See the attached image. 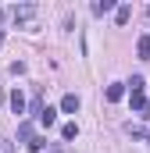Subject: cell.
Segmentation results:
<instances>
[{
    "instance_id": "cell-9",
    "label": "cell",
    "mask_w": 150,
    "mask_h": 153,
    "mask_svg": "<svg viewBox=\"0 0 150 153\" xmlns=\"http://www.w3.org/2000/svg\"><path fill=\"white\" fill-rule=\"evenodd\" d=\"M136 53H140L143 61H150V36H140V43H136Z\"/></svg>"
},
{
    "instance_id": "cell-13",
    "label": "cell",
    "mask_w": 150,
    "mask_h": 153,
    "mask_svg": "<svg viewBox=\"0 0 150 153\" xmlns=\"http://www.w3.org/2000/svg\"><path fill=\"white\" fill-rule=\"evenodd\" d=\"M39 125H46V128H50V125H57V111H54V107H46L43 117H39Z\"/></svg>"
},
{
    "instance_id": "cell-5",
    "label": "cell",
    "mask_w": 150,
    "mask_h": 153,
    "mask_svg": "<svg viewBox=\"0 0 150 153\" xmlns=\"http://www.w3.org/2000/svg\"><path fill=\"white\" fill-rule=\"evenodd\" d=\"M11 111H14V114H25V96H22V89L11 93Z\"/></svg>"
},
{
    "instance_id": "cell-3",
    "label": "cell",
    "mask_w": 150,
    "mask_h": 153,
    "mask_svg": "<svg viewBox=\"0 0 150 153\" xmlns=\"http://www.w3.org/2000/svg\"><path fill=\"white\" fill-rule=\"evenodd\" d=\"M61 139H64V143L79 139V125H75V121H64V125H61Z\"/></svg>"
},
{
    "instance_id": "cell-7",
    "label": "cell",
    "mask_w": 150,
    "mask_h": 153,
    "mask_svg": "<svg viewBox=\"0 0 150 153\" xmlns=\"http://www.w3.org/2000/svg\"><path fill=\"white\" fill-rule=\"evenodd\" d=\"M61 111H64V114H75V111H79V96H75V93H68V96L61 100Z\"/></svg>"
},
{
    "instance_id": "cell-18",
    "label": "cell",
    "mask_w": 150,
    "mask_h": 153,
    "mask_svg": "<svg viewBox=\"0 0 150 153\" xmlns=\"http://www.w3.org/2000/svg\"><path fill=\"white\" fill-rule=\"evenodd\" d=\"M143 11H147V18H150V4H147V7H143Z\"/></svg>"
},
{
    "instance_id": "cell-10",
    "label": "cell",
    "mask_w": 150,
    "mask_h": 153,
    "mask_svg": "<svg viewBox=\"0 0 150 153\" xmlns=\"http://www.w3.org/2000/svg\"><path fill=\"white\" fill-rule=\"evenodd\" d=\"M107 11H118L114 0H97V4H93V14H107Z\"/></svg>"
},
{
    "instance_id": "cell-6",
    "label": "cell",
    "mask_w": 150,
    "mask_h": 153,
    "mask_svg": "<svg viewBox=\"0 0 150 153\" xmlns=\"http://www.w3.org/2000/svg\"><path fill=\"white\" fill-rule=\"evenodd\" d=\"M18 139H22L25 146H29V143L36 139V132H32V125H29V121H22V125H18Z\"/></svg>"
},
{
    "instance_id": "cell-4",
    "label": "cell",
    "mask_w": 150,
    "mask_h": 153,
    "mask_svg": "<svg viewBox=\"0 0 150 153\" xmlns=\"http://www.w3.org/2000/svg\"><path fill=\"white\" fill-rule=\"evenodd\" d=\"M129 18H132V7H129V4H118V11H114V22H118V25H129Z\"/></svg>"
},
{
    "instance_id": "cell-14",
    "label": "cell",
    "mask_w": 150,
    "mask_h": 153,
    "mask_svg": "<svg viewBox=\"0 0 150 153\" xmlns=\"http://www.w3.org/2000/svg\"><path fill=\"white\" fill-rule=\"evenodd\" d=\"M43 146H46V139H43V135H36V139H32V143H29L25 150H29V153H39V150H43Z\"/></svg>"
},
{
    "instance_id": "cell-1",
    "label": "cell",
    "mask_w": 150,
    "mask_h": 153,
    "mask_svg": "<svg viewBox=\"0 0 150 153\" xmlns=\"http://www.w3.org/2000/svg\"><path fill=\"white\" fill-rule=\"evenodd\" d=\"M36 14H39V7H36V4H14V7H11V18H14L18 25H29Z\"/></svg>"
},
{
    "instance_id": "cell-2",
    "label": "cell",
    "mask_w": 150,
    "mask_h": 153,
    "mask_svg": "<svg viewBox=\"0 0 150 153\" xmlns=\"http://www.w3.org/2000/svg\"><path fill=\"white\" fill-rule=\"evenodd\" d=\"M132 111H136L140 117H150V103H147V96H143V93H140V96H132Z\"/></svg>"
},
{
    "instance_id": "cell-12",
    "label": "cell",
    "mask_w": 150,
    "mask_h": 153,
    "mask_svg": "<svg viewBox=\"0 0 150 153\" xmlns=\"http://www.w3.org/2000/svg\"><path fill=\"white\" fill-rule=\"evenodd\" d=\"M125 132H129L132 139H147V143H150V132H147V128H140V125H125Z\"/></svg>"
},
{
    "instance_id": "cell-8",
    "label": "cell",
    "mask_w": 150,
    "mask_h": 153,
    "mask_svg": "<svg viewBox=\"0 0 150 153\" xmlns=\"http://www.w3.org/2000/svg\"><path fill=\"white\" fill-rule=\"evenodd\" d=\"M122 96H125V85H122V82H114V85H107V100H111V103H118Z\"/></svg>"
},
{
    "instance_id": "cell-11",
    "label": "cell",
    "mask_w": 150,
    "mask_h": 153,
    "mask_svg": "<svg viewBox=\"0 0 150 153\" xmlns=\"http://www.w3.org/2000/svg\"><path fill=\"white\" fill-rule=\"evenodd\" d=\"M143 85H147L143 75H132V78H129V93H132V96H140V93H143Z\"/></svg>"
},
{
    "instance_id": "cell-19",
    "label": "cell",
    "mask_w": 150,
    "mask_h": 153,
    "mask_svg": "<svg viewBox=\"0 0 150 153\" xmlns=\"http://www.w3.org/2000/svg\"><path fill=\"white\" fill-rule=\"evenodd\" d=\"M0 43H4V32H0Z\"/></svg>"
},
{
    "instance_id": "cell-16",
    "label": "cell",
    "mask_w": 150,
    "mask_h": 153,
    "mask_svg": "<svg viewBox=\"0 0 150 153\" xmlns=\"http://www.w3.org/2000/svg\"><path fill=\"white\" fill-rule=\"evenodd\" d=\"M0 153H14V143H0Z\"/></svg>"
},
{
    "instance_id": "cell-17",
    "label": "cell",
    "mask_w": 150,
    "mask_h": 153,
    "mask_svg": "<svg viewBox=\"0 0 150 153\" xmlns=\"http://www.w3.org/2000/svg\"><path fill=\"white\" fill-rule=\"evenodd\" d=\"M4 18H7V11H0V25H4Z\"/></svg>"
},
{
    "instance_id": "cell-15",
    "label": "cell",
    "mask_w": 150,
    "mask_h": 153,
    "mask_svg": "<svg viewBox=\"0 0 150 153\" xmlns=\"http://www.w3.org/2000/svg\"><path fill=\"white\" fill-rule=\"evenodd\" d=\"M46 153H68V146L64 143H54V146H46Z\"/></svg>"
}]
</instances>
